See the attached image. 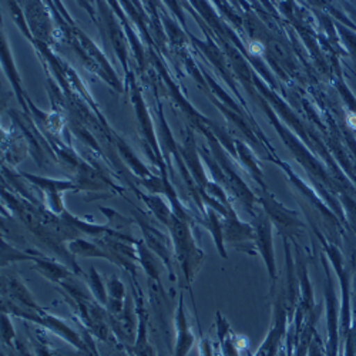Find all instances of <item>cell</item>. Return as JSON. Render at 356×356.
<instances>
[{
    "instance_id": "6",
    "label": "cell",
    "mask_w": 356,
    "mask_h": 356,
    "mask_svg": "<svg viewBox=\"0 0 356 356\" xmlns=\"http://www.w3.org/2000/svg\"><path fill=\"white\" fill-rule=\"evenodd\" d=\"M70 250L76 255H83V257H103L107 258L106 251H103L100 247L87 243L83 240H76L74 243L70 244Z\"/></svg>"
},
{
    "instance_id": "2",
    "label": "cell",
    "mask_w": 356,
    "mask_h": 356,
    "mask_svg": "<svg viewBox=\"0 0 356 356\" xmlns=\"http://www.w3.org/2000/svg\"><path fill=\"white\" fill-rule=\"evenodd\" d=\"M138 326H137V338L136 342L131 348L127 349L130 356H157V349L156 346L148 339V332H147V322L145 316L141 312V301H138Z\"/></svg>"
},
{
    "instance_id": "9",
    "label": "cell",
    "mask_w": 356,
    "mask_h": 356,
    "mask_svg": "<svg viewBox=\"0 0 356 356\" xmlns=\"http://www.w3.org/2000/svg\"><path fill=\"white\" fill-rule=\"evenodd\" d=\"M2 356H8V355H6V353H5V352H3V353H2Z\"/></svg>"
},
{
    "instance_id": "7",
    "label": "cell",
    "mask_w": 356,
    "mask_h": 356,
    "mask_svg": "<svg viewBox=\"0 0 356 356\" xmlns=\"http://www.w3.org/2000/svg\"><path fill=\"white\" fill-rule=\"evenodd\" d=\"M200 356H214L213 345L209 339L204 338V335L200 339Z\"/></svg>"
},
{
    "instance_id": "3",
    "label": "cell",
    "mask_w": 356,
    "mask_h": 356,
    "mask_svg": "<svg viewBox=\"0 0 356 356\" xmlns=\"http://www.w3.org/2000/svg\"><path fill=\"white\" fill-rule=\"evenodd\" d=\"M217 337L224 356H240L238 339L232 335L228 322L221 316V314L217 315Z\"/></svg>"
},
{
    "instance_id": "1",
    "label": "cell",
    "mask_w": 356,
    "mask_h": 356,
    "mask_svg": "<svg viewBox=\"0 0 356 356\" xmlns=\"http://www.w3.org/2000/svg\"><path fill=\"white\" fill-rule=\"evenodd\" d=\"M194 341L195 338L190 330L188 319L181 301L175 316V343L172 348V356H187L194 346Z\"/></svg>"
},
{
    "instance_id": "4",
    "label": "cell",
    "mask_w": 356,
    "mask_h": 356,
    "mask_svg": "<svg viewBox=\"0 0 356 356\" xmlns=\"http://www.w3.org/2000/svg\"><path fill=\"white\" fill-rule=\"evenodd\" d=\"M35 261H36V270L53 282H63L65 280L70 278V273L62 265H58L53 261L39 259V258H35Z\"/></svg>"
},
{
    "instance_id": "5",
    "label": "cell",
    "mask_w": 356,
    "mask_h": 356,
    "mask_svg": "<svg viewBox=\"0 0 356 356\" xmlns=\"http://www.w3.org/2000/svg\"><path fill=\"white\" fill-rule=\"evenodd\" d=\"M258 245L262 251V255L265 258L266 265L271 274V278L275 277V266H274V255H273V245H271V236H270V228L266 224L261 222L258 225Z\"/></svg>"
},
{
    "instance_id": "8",
    "label": "cell",
    "mask_w": 356,
    "mask_h": 356,
    "mask_svg": "<svg viewBox=\"0 0 356 356\" xmlns=\"http://www.w3.org/2000/svg\"><path fill=\"white\" fill-rule=\"evenodd\" d=\"M107 348H108L107 352H103V353L100 352L102 356H130L129 352L123 346H110V345H107Z\"/></svg>"
}]
</instances>
